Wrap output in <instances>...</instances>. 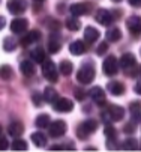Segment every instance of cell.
Segmentation results:
<instances>
[{"instance_id":"6da1fadb","label":"cell","mask_w":141,"mask_h":152,"mask_svg":"<svg viewBox=\"0 0 141 152\" xmlns=\"http://www.w3.org/2000/svg\"><path fill=\"white\" fill-rule=\"evenodd\" d=\"M101 118H102L104 122H119V121H122L125 118V110H123V107H120V105H116V104H111L108 105V108L105 112L101 113Z\"/></svg>"},{"instance_id":"7a4b0ae2","label":"cell","mask_w":141,"mask_h":152,"mask_svg":"<svg viewBox=\"0 0 141 152\" xmlns=\"http://www.w3.org/2000/svg\"><path fill=\"white\" fill-rule=\"evenodd\" d=\"M77 80L81 84H89L95 80V66L92 63H84L77 72Z\"/></svg>"},{"instance_id":"3957f363","label":"cell","mask_w":141,"mask_h":152,"mask_svg":"<svg viewBox=\"0 0 141 152\" xmlns=\"http://www.w3.org/2000/svg\"><path fill=\"white\" fill-rule=\"evenodd\" d=\"M96 128H98V122L95 119H87L77 128V136H78V139L86 140L92 133L96 131Z\"/></svg>"},{"instance_id":"277c9868","label":"cell","mask_w":141,"mask_h":152,"mask_svg":"<svg viewBox=\"0 0 141 152\" xmlns=\"http://www.w3.org/2000/svg\"><path fill=\"white\" fill-rule=\"evenodd\" d=\"M42 74H44V77H45L48 81H51V83H56V81L59 80L57 66L54 65V62L50 60V59H45V60L42 62Z\"/></svg>"},{"instance_id":"5b68a950","label":"cell","mask_w":141,"mask_h":152,"mask_svg":"<svg viewBox=\"0 0 141 152\" xmlns=\"http://www.w3.org/2000/svg\"><path fill=\"white\" fill-rule=\"evenodd\" d=\"M102 71H104V74L108 75V77H113V75H116V74L119 72V62H117V59H116L114 56H108V57L104 60V63H102Z\"/></svg>"},{"instance_id":"8992f818","label":"cell","mask_w":141,"mask_h":152,"mask_svg":"<svg viewBox=\"0 0 141 152\" xmlns=\"http://www.w3.org/2000/svg\"><path fill=\"white\" fill-rule=\"evenodd\" d=\"M119 65L122 66L128 75H131V71H134L137 68V60H135V56L132 53H125L122 57H120V62Z\"/></svg>"},{"instance_id":"52a82bcc","label":"cell","mask_w":141,"mask_h":152,"mask_svg":"<svg viewBox=\"0 0 141 152\" xmlns=\"http://www.w3.org/2000/svg\"><path fill=\"white\" fill-rule=\"evenodd\" d=\"M6 8L12 15H21L27 9V0H8Z\"/></svg>"},{"instance_id":"ba28073f","label":"cell","mask_w":141,"mask_h":152,"mask_svg":"<svg viewBox=\"0 0 141 152\" xmlns=\"http://www.w3.org/2000/svg\"><path fill=\"white\" fill-rule=\"evenodd\" d=\"M53 108L59 113H69L74 108V102L69 98H57L53 102Z\"/></svg>"},{"instance_id":"9c48e42d","label":"cell","mask_w":141,"mask_h":152,"mask_svg":"<svg viewBox=\"0 0 141 152\" xmlns=\"http://www.w3.org/2000/svg\"><path fill=\"white\" fill-rule=\"evenodd\" d=\"M66 124L63 121H54L53 124L48 125V131H50V136L54 137V139H59V137H62L65 136L66 133Z\"/></svg>"},{"instance_id":"30bf717a","label":"cell","mask_w":141,"mask_h":152,"mask_svg":"<svg viewBox=\"0 0 141 152\" xmlns=\"http://www.w3.org/2000/svg\"><path fill=\"white\" fill-rule=\"evenodd\" d=\"M29 27V21L26 18H14L11 21V30L15 35H23Z\"/></svg>"},{"instance_id":"8fae6325","label":"cell","mask_w":141,"mask_h":152,"mask_svg":"<svg viewBox=\"0 0 141 152\" xmlns=\"http://www.w3.org/2000/svg\"><path fill=\"white\" fill-rule=\"evenodd\" d=\"M126 27L132 35H140L141 33V17L138 15H132L126 20Z\"/></svg>"},{"instance_id":"7c38bea8","label":"cell","mask_w":141,"mask_h":152,"mask_svg":"<svg viewBox=\"0 0 141 152\" xmlns=\"http://www.w3.org/2000/svg\"><path fill=\"white\" fill-rule=\"evenodd\" d=\"M96 21L99 24H102V26H110L114 21V17H113V14L108 9H99L96 12Z\"/></svg>"},{"instance_id":"4fadbf2b","label":"cell","mask_w":141,"mask_h":152,"mask_svg":"<svg viewBox=\"0 0 141 152\" xmlns=\"http://www.w3.org/2000/svg\"><path fill=\"white\" fill-rule=\"evenodd\" d=\"M69 12L74 17H81V15H87L90 12V5L87 3H74L69 6Z\"/></svg>"},{"instance_id":"5bb4252c","label":"cell","mask_w":141,"mask_h":152,"mask_svg":"<svg viewBox=\"0 0 141 152\" xmlns=\"http://www.w3.org/2000/svg\"><path fill=\"white\" fill-rule=\"evenodd\" d=\"M39 39H41V32H39V30H30L26 35H23V38H21L20 42H21L23 47H27V45H32L33 42H36Z\"/></svg>"},{"instance_id":"9a60e30c","label":"cell","mask_w":141,"mask_h":152,"mask_svg":"<svg viewBox=\"0 0 141 152\" xmlns=\"http://www.w3.org/2000/svg\"><path fill=\"white\" fill-rule=\"evenodd\" d=\"M89 95H90V98H92L96 104H99V105L105 104V92H104L102 88H99V86H95V88H92L90 92H89Z\"/></svg>"},{"instance_id":"2e32d148","label":"cell","mask_w":141,"mask_h":152,"mask_svg":"<svg viewBox=\"0 0 141 152\" xmlns=\"http://www.w3.org/2000/svg\"><path fill=\"white\" fill-rule=\"evenodd\" d=\"M86 50H87L86 42H83V41H74L69 44V51L74 56H81L86 53Z\"/></svg>"},{"instance_id":"e0dca14e","label":"cell","mask_w":141,"mask_h":152,"mask_svg":"<svg viewBox=\"0 0 141 152\" xmlns=\"http://www.w3.org/2000/svg\"><path fill=\"white\" fill-rule=\"evenodd\" d=\"M129 112H131V116H132V122H135V124L141 122V101L131 102Z\"/></svg>"},{"instance_id":"ac0fdd59","label":"cell","mask_w":141,"mask_h":152,"mask_svg":"<svg viewBox=\"0 0 141 152\" xmlns=\"http://www.w3.org/2000/svg\"><path fill=\"white\" fill-rule=\"evenodd\" d=\"M98 39H99V30L92 27V26L86 27V30H84V42L86 44H93Z\"/></svg>"},{"instance_id":"d6986e66","label":"cell","mask_w":141,"mask_h":152,"mask_svg":"<svg viewBox=\"0 0 141 152\" xmlns=\"http://www.w3.org/2000/svg\"><path fill=\"white\" fill-rule=\"evenodd\" d=\"M8 133H9V136L11 137H20L23 133H24V125L21 124V122H18V121H15V122H12L9 126H8Z\"/></svg>"},{"instance_id":"ffe728a7","label":"cell","mask_w":141,"mask_h":152,"mask_svg":"<svg viewBox=\"0 0 141 152\" xmlns=\"http://www.w3.org/2000/svg\"><path fill=\"white\" fill-rule=\"evenodd\" d=\"M107 88L111 92V95H114V96H120L125 94V84L120 81H110Z\"/></svg>"},{"instance_id":"44dd1931","label":"cell","mask_w":141,"mask_h":152,"mask_svg":"<svg viewBox=\"0 0 141 152\" xmlns=\"http://www.w3.org/2000/svg\"><path fill=\"white\" fill-rule=\"evenodd\" d=\"M20 71H21V74L24 75V77H32V75H35V65H33V62H30V60H24V62H21L20 63Z\"/></svg>"},{"instance_id":"7402d4cb","label":"cell","mask_w":141,"mask_h":152,"mask_svg":"<svg viewBox=\"0 0 141 152\" xmlns=\"http://www.w3.org/2000/svg\"><path fill=\"white\" fill-rule=\"evenodd\" d=\"M30 57H32L36 63H42L45 59H48L47 54H45V50H44L42 47H36V48H33V50L30 51Z\"/></svg>"},{"instance_id":"603a6c76","label":"cell","mask_w":141,"mask_h":152,"mask_svg":"<svg viewBox=\"0 0 141 152\" xmlns=\"http://www.w3.org/2000/svg\"><path fill=\"white\" fill-rule=\"evenodd\" d=\"M59 71H60V74L65 75V77L71 75L72 71H74L72 62H69V60H62V62H60V65H59Z\"/></svg>"},{"instance_id":"cb8c5ba5","label":"cell","mask_w":141,"mask_h":152,"mask_svg":"<svg viewBox=\"0 0 141 152\" xmlns=\"http://www.w3.org/2000/svg\"><path fill=\"white\" fill-rule=\"evenodd\" d=\"M17 47H18V42H17V39H15L14 36H8V38H5V41H3V50H5L6 53H12V51H15Z\"/></svg>"},{"instance_id":"d4e9b609","label":"cell","mask_w":141,"mask_h":152,"mask_svg":"<svg viewBox=\"0 0 141 152\" xmlns=\"http://www.w3.org/2000/svg\"><path fill=\"white\" fill-rule=\"evenodd\" d=\"M42 98L47 101V102H54L57 98H59V94H57V91L54 89V88H45V91H44V94H42Z\"/></svg>"},{"instance_id":"484cf974","label":"cell","mask_w":141,"mask_h":152,"mask_svg":"<svg viewBox=\"0 0 141 152\" xmlns=\"http://www.w3.org/2000/svg\"><path fill=\"white\" fill-rule=\"evenodd\" d=\"M32 142H33L36 146L42 148V146H45V145H47V137H45V134H44V133L36 131V133H33V134H32Z\"/></svg>"},{"instance_id":"4316f807","label":"cell","mask_w":141,"mask_h":152,"mask_svg":"<svg viewBox=\"0 0 141 152\" xmlns=\"http://www.w3.org/2000/svg\"><path fill=\"white\" fill-rule=\"evenodd\" d=\"M80 27H81V23H80V20L77 17H69L66 20V29L68 30L77 32V30H80Z\"/></svg>"},{"instance_id":"83f0119b","label":"cell","mask_w":141,"mask_h":152,"mask_svg":"<svg viewBox=\"0 0 141 152\" xmlns=\"http://www.w3.org/2000/svg\"><path fill=\"white\" fill-rule=\"evenodd\" d=\"M35 125L38 128H41V129L48 128V125H50V116L48 115H39L36 118V121H35Z\"/></svg>"},{"instance_id":"f1b7e54d","label":"cell","mask_w":141,"mask_h":152,"mask_svg":"<svg viewBox=\"0 0 141 152\" xmlns=\"http://www.w3.org/2000/svg\"><path fill=\"white\" fill-rule=\"evenodd\" d=\"M120 38H122V32L117 27H113L107 32V39L110 42H117V41H120Z\"/></svg>"},{"instance_id":"f546056e","label":"cell","mask_w":141,"mask_h":152,"mask_svg":"<svg viewBox=\"0 0 141 152\" xmlns=\"http://www.w3.org/2000/svg\"><path fill=\"white\" fill-rule=\"evenodd\" d=\"M104 134H105V137L108 139V142H114L116 137H117V133H116V129H114V126H113L111 124H107V125H105Z\"/></svg>"},{"instance_id":"4dcf8cb0","label":"cell","mask_w":141,"mask_h":152,"mask_svg":"<svg viewBox=\"0 0 141 152\" xmlns=\"http://www.w3.org/2000/svg\"><path fill=\"white\" fill-rule=\"evenodd\" d=\"M12 68L9 66V65H2L0 66V78L2 80H11L12 78Z\"/></svg>"},{"instance_id":"1f68e13d","label":"cell","mask_w":141,"mask_h":152,"mask_svg":"<svg viewBox=\"0 0 141 152\" xmlns=\"http://www.w3.org/2000/svg\"><path fill=\"white\" fill-rule=\"evenodd\" d=\"M12 149L14 151H27V143L23 139L15 137V140L12 142Z\"/></svg>"},{"instance_id":"d6a6232c","label":"cell","mask_w":141,"mask_h":152,"mask_svg":"<svg viewBox=\"0 0 141 152\" xmlns=\"http://www.w3.org/2000/svg\"><path fill=\"white\" fill-rule=\"evenodd\" d=\"M60 42H57L56 39H50V42H48V51L51 53V54H56V53H59L60 51Z\"/></svg>"},{"instance_id":"836d02e7","label":"cell","mask_w":141,"mask_h":152,"mask_svg":"<svg viewBox=\"0 0 141 152\" xmlns=\"http://www.w3.org/2000/svg\"><path fill=\"white\" fill-rule=\"evenodd\" d=\"M138 142L135 140V139H126L125 142H123V145H122V148L123 149H126V151H134V149H137V145Z\"/></svg>"},{"instance_id":"e575fe53","label":"cell","mask_w":141,"mask_h":152,"mask_svg":"<svg viewBox=\"0 0 141 152\" xmlns=\"http://www.w3.org/2000/svg\"><path fill=\"white\" fill-rule=\"evenodd\" d=\"M42 99H44V98H42V94H39V92H33V94H32V101L35 102V105L39 107V105L42 104Z\"/></svg>"},{"instance_id":"d590c367","label":"cell","mask_w":141,"mask_h":152,"mask_svg":"<svg viewBox=\"0 0 141 152\" xmlns=\"http://www.w3.org/2000/svg\"><path fill=\"white\" fill-rule=\"evenodd\" d=\"M107 50H108V44H107V42H101L99 47L96 48V53H98L99 56H102V54L107 53Z\"/></svg>"},{"instance_id":"8d00e7d4","label":"cell","mask_w":141,"mask_h":152,"mask_svg":"<svg viewBox=\"0 0 141 152\" xmlns=\"http://www.w3.org/2000/svg\"><path fill=\"white\" fill-rule=\"evenodd\" d=\"M123 131H125L126 134H132V133L135 131V122L126 124V125H125V128H123Z\"/></svg>"},{"instance_id":"74e56055","label":"cell","mask_w":141,"mask_h":152,"mask_svg":"<svg viewBox=\"0 0 141 152\" xmlns=\"http://www.w3.org/2000/svg\"><path fill=\"white\" fill-rule=\"evenodd\" d=\"M84 91H81V89H75V98L78 99V101H83L84 99Z\"/></svg>"},{"instance_id":"f35d334b","label":"cell","mask_w":141,"mask_h":152,"mask_svg":"<svg viewBox=\"0 0 141 152\" xmlns=\"http://www.w3.org/2000/svg\"><path fill=\"white\" fill-rule=\"evenodd\" d=\"M8 146H9L8 140H6L5 137H0V151H5V149H8Z\"/></svg>"},{"instance_id":"ab89813d","label":"cell","mask_w":141,"mask_h":152,"mask_svg":"<svg viewBox=\"0 0 141 152\" xmlns=\"http://www.w3.org/2000/svg\"><path fill=\"white\" fill-rule=\"evenodd\" d=\"M131 6H135V8H140L141 6V0H128Z\"/></svg>"},{"instance_id":"60d3db41","label":"cell","mask_w":141,"mask_h":152,"mask_svg":"<svg viewBox=\"0 0 141 152\" xmlns=\"http://www.w3.org/2000/svg\"><path fill=\"white\" fill-rule=\"evenodd\" d=\"M134 91H135L138 95H141V81L135 83V86H134Z\"/></svg>"},{"instance_id":"b9f144b4","label":"cell","mask_w":141,"mask_h":152,"mask_svg":"<svg viewBox=\"0 0 141 152\" xmlns=\"http://www.w3.org/2000/svg\"><path fill=\"white\" fill-rule=\"evenodd\" d=\"M5 26H6V18L0 15V30H2V29H5Z\"/></svg>"},{"instance_id":"7bdbcfd3","label":"cell","mask_w":141,"mask_h":152,"mask_svg":"<svg viewBox=\"0 0 141 152\" xmlns=\"http://www.w3.org/2000/svg\"><path fill=\"white\" fill-rule=\"evenodd\" d=\"M113 2H114V3H119V2H122V0H113Z\"/></svg>"},{"instance_id":"ee69618b","label":"cell","mask_w":141,"mask_h":152,"mask_svg":"<svg viewBox=\"0 0 141 152\" xmlns=\"http://www.w3.org/2000/svg\"><path fill=\"white\" fill-rule=\"evenodd\" d=\"M0 133H2V125H0Z\"/></svg>"},{"instance_id":"f6af8a7d","label":"cell","mask_w":141,"mask_h":152,"mask_svg":"<svg viewBox=\"0 0 141 152\" xmlns=\"http://www.w3.org/2000/svg\"><path fill=\"white\" fill-rule=\"evenodd\" d=\"M36 2H44V0H36Z\"/></svg>"},{"instance_id":"bcb514c9","label":"cell","mask_w":141,"mask_h":152,"mask_svg":"<svg viewBox=\"0 0 141 152\" xmlns=\"http://www.w3.org/2000/svg\"><path fill=\"white\" fill-rule=\"evenodd\" d=\"M140 75H141V68H140Z\"/></svg>"}]
</instances>
